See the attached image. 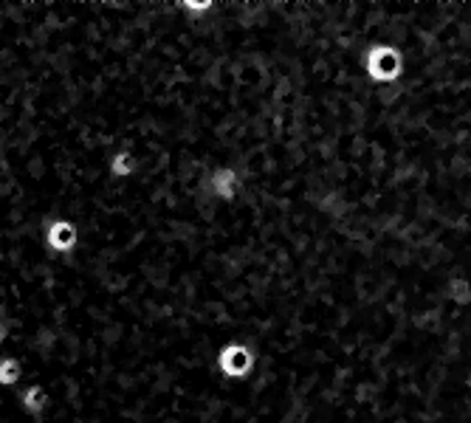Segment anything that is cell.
Listing matches in <instances>:
<instances>
[{
    "label": "cell",
    "instance_id": "cell-11",
    "mask_svg": "<svg viewBox=\"0 0 471 423\" xmlns=\"http://www.w3.org/2000/svg\"><path fill=\"white\" fill-rule=\"evenodd\" d=\"M0 113H3V108H0Z\"/></svg>",
    "mask_w": 471,
    "mask_h": 423
},
{
    "label": "cell",
    "instance_id": "cell-5",
    "mask_svg": "<svg viewBox=\"0 0 471 423\" xmlns=\"http://www.w3.org/2000/svg\"><path fill=\"white\" fill-rule=\"evenodd\" d=\"M23 410L25 412H31V415H40L42 410H45V404H48V395H45V390L42 387H28V390H23Z\"/></svg>",
    "mask_w": 471,
    "mask_h": 423
},
{
    "label": "cell",
    "instance_id": "cell-2",
    "mask_svg": "<svg viewBox=\"0 0 471 423\" xmlns=\"http://www.w3.org/2000/svg\"><path fill=\"white\" fill-rule=\"evenodd\" d=\"M218 364H221V373L229 376V378H245L254 367V353L245 347V344H226L218 356Z\"/></svg>",
    "mask_w": 471,
    "mask_h": 423
},
{
    "label": "cell",
    "instance_id": "cell-10",
    "mask_svg": "<svg viewBox=\"0 0 471 423\" xmlns=\"http://www.w3.org/2000/svg\"><path fill=\"white\" fill-rule=\"evenodd\" d=\"M3 339H6V322L0 319V342H3Z\"/></svg>",
    "mask_w": 471,
    "mask_h": 423
},
{
    "label": "cell",
    "instance_id": "cell-8",
    "mask_svg": "<svg viewBox=\"0 0 471 423\" xmlns=\"http://www.w3.org/2000/svg\"><path fill=\"white\" fill-rule=\"evenodd\" d=\"M449 291H452V296L460 302V305H466L471 299V285L469 279H463V277H458V279H452V285H449Z\"/></svg>",
    "mask_w": 471,
    "mask_h": 423
},
{
    "label": "cell",
    "instance_id": "cell-1",
    "mask_svg": "<svg viewBox=\"0 0 471 423\" xmlns=\"http://www.w3.org/2000/svg\"><path fill=\"white\" fill-rule=\"evenodd\" d=\"M367 76L376 82H395L404 74V57L392 45H373L364 59Z\"/></svg>",
    "mask_w": 471,
    "mask_h": 423
},
{
    "label": "cell",
    "instance_id": "cell-9",
    "mask_svg": "<svg viewBox=\"0 0 471 423\" xmlns=\"http://www.w3.org/2000/svg\"><path fill=\"white\" fill-rule=\"evenodd\" d=\"M181 8H187V11H209L212 3H209V0H184Z\"/></svg>",
    "mask_w": 471,
    "mask_h": 423
},
{
    "label": "cell",
    "instance_id": "cell-4",
    "mask_svg": "<svg viewBox=\"0 0 471 423\" xmlns=\"http://www.w3.org/2000/svg\"><path fill=\"white\" fill-rule=\"evenodd\" d=\"M212 192L221 198V201H232L237 195V187H240V178H237L235 170H229V167H221V170H215L212 173Z\"/></svg>",
    "mask_w": 471,
    "mask_h": 423
},
{
    "label": "cell",
    "instance_id": "cell-6",
    "mask_svg": "<svg viewBox=\"0 0 471 423\" xmlns=\"http://www.w3.org/2000/svg\"><path fill=\"white\" fill-rule=\"evenodd\" d=\"M110 173H113L116 178H130V175L136 173V156L127 153V150L116 153L113 161H110Z\"/></svg>",
    "mask_w": 471,
    "mask_h": 423
},
{
    "label": "cell",
    "instance_id": "cell-7",
    "mask_svg": "<svg viewBox=\"0 0 471 423\" xmlns=\"http://www.w3.org/2000/svg\"><path fill=\"white\" fill-rule=\"evenodd\" d=\"M23 376V367L17 359H0V387H11L17 384Z\"/></svg>",
    "mask_w": 471,
    "mask_h": 423
},
{
    "label": "cell",
    "instance_id": "cell-3",
    "mask_svg": "<svg viewBox=\"0 0 471 423\" xmlns=\"http://www.w3.org/2000/svg\"><path fill=\"white\" fill-rule=\"evenodd\" d=\"M76 240H79V234H76V226L71 223V220H51L48 226H45V245L51 248V251H57V254H68V251H74V245H76Z\"/></svg>",
    "mask_w": 471,
    "mask_h": 423
}]
</instances>
